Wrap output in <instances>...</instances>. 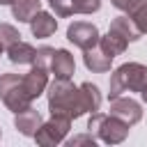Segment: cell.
<instances>
[{"label":"cell","mask_w":147,"mask_h":147,"mask_svg":"<svg viewBox=\"0 0 147 147\" xmlns=\"http://www.w3.org/2000/svg\"><path fill=\"white\" fill-rule=\"evenodd\" d=\"M41 9L39 0H14L11 2V16L21 23H30V18Z\"/></svg>","instance_id":"cell-16"},{"label":"cell","mask_w":147,"mask_h":147,"mask_svg":"<svg viewBox=\"0 0 147 147\" xmlns=\"http://www.w3.org/2000/svg\"><path fill=\"white\" fill-rule=\"evenodd\" d=\"M21 39V34H18V30L14 28V25H9V23H0V46L2 48H9L14 41H18Z\"/></svg>","instance_id":"cell-19"},{"label":"cell","mask_w":147,"mask_h":147,"mask_svg":"<svg viewBox=\"0 0 147 147\" xmlns=\"http://www.w3.org/2000/svg\"><path fill=\"white\" fill-rule=\"evenodd\" d=\"M101 0H74V11L76 14H94L99 11Z\"/></svg>","instance_id":"cell-22"},{"label":"cell","mask_w":147,"mask_h":147,"mask_svg":"<svg viewBox=\"0 0 147 147\" xmlns=\"http://www.w3.org/2000/svg\"><path fill=\"white\" fill-rule=\"evenodd\" d=\"M83 62H85V67L92 71V74H106V71H110V64H113V57H108L101 48H87L85 51V55H83Z\"/></svg>","instance_id":"cell-12"},{"label":"cell","mask_w":147,"mask_h":147,"mask_svg":"<svg viewBox=\"0 0 147 147\" xmlns=\"http://www.w3.org/2000/svg\"><path fill=\"white\" fill-rule=\"evenodd\" d=\"M110 2H113V7H117V9H122V11H129L136 0H110Z\"/></svg>","instance_id":"cell-24"},{"label":"cell","mask_w":147,"mask_h":147,"mask_svg":"<svg viewBox=\"0 0 147 147\" xmlns=\"http://www.w3.org/2000/svg\"><path fill=\"white\" fill-rule=\"evenodd\" d=\"M53 53H55V48H51V46H41V48H37V55H34V62H32V64L44 67V69H51Z\"/></svg>","instance_id":"cell-20"},{"label":"cell","mask_w":147,"mask_h":147,"mask_svg":"<svg viewBox=\"0 0 147 147\" xmlns=\"http://www.w3.org/2000/svg\"><path fill=\"white\" fill-rule=\"evenodd\" d=\"M48 110L51 115H60L67 119H78L87 113L83 92L71 83V78H55L48 85Z\"/></svg>","instance_id":"cell-1"},{"label":"cell","mask_w":147,"mask_h":147,"mask_svg":"<svg viewBox=\"0 0 147 147\" xmlns=\"http://www.w3.org/2000/svg\"><path fill=\"white\" fill-rule=\"evenodd\" d=\"M0 99L11 113L32 106V99L23 87V76L18 74H0Z\"/></svg>","instance_id":"cell-4"},{"label":"cell","mask_w":147,"mask_h":147,"mask_svg":"<svg viewBox=\"0 0 147 147\" xmlns=\"http://www.w3.org/2000/svg\"><path fill=\"white\" fill-rule=\"evenodd\" d=\"M14 0H0V5H11Z\"/></svg>","instance_id":"cell-26"},{"label":"cell","mask_w":147,"mask_h":147,"mask_svg":"<svg viewBox=\"0 0 147 147\" xmlns=\"http://www.w3.org/2000/svg\"><path fill=\"white\" fill-rule=\"evenodd\" d=\"M110 30H113V32H117V34H122L126 41H138V39L142 37V30L136 25V21H133L129 14L117 16V18L110 23Z\"/></svg>","instance_id":"cell-13"},{"label":"cell","mask_w":147,"mask_h":147,"mask_svg":"<svg viewBox=\"0 0 147 147\" xmlns=\"http://www.w3.org/2000/svg\"><path fill=\"white\" fill-rule=\"evenodd\" d=\"M7 55H9V62L14 64H32L34 62V55H37V48L30 46L28 41H14L9 48H7Z\"/></svg>","instance_id":"cell-14"},{"label":"cell","mask_w":147,"mask_h":147,"mask_svg":"<svg viewBox=\"0 0 147 147\" xmlns=\"http://www.w3.org/2000/svg\"><path fill=\"white\" fill-rule=\"evenodd\" d=\"M30 30H32L34 37L46 39V37H51V34L57 30V21H55L48 11H41V9H39V11L30 18Z\"/></svg>","instance_id":"cell-11"},{"label":"cell","mask_w":147,"mask_h":147,"mask_svg":"<svg viewBox=\"0 0 147 147\" xmlns=\"http://www.w3.org/2000/svg\"><path fill=\"white\" fill-rule=\"evenodd\" d=\"M23 87H25V92L30 94L32 101H34L37 96H41V94L46 92V87H48V69L34 64V67L23 76Z\"/></svg>","instance_id":"cell-8"},{"label":"cell","mask_w":147,"mask_h":147,"mask_svg":"<svg viewBox=\"0 0 147 147\" xmlns=\"http://www.w3.org/2000/svg\"><path fill=\"white\" fill-rule=\"evenodd\" d=\"M2 51H5V48H2V46H0V55H2Z\"/></svg>","instance_id":"cell-27"},{"label":"cell","mask_w":147,"mask_h":147,"mask_svg":"<svg viewBox=\"0 0 147 147\" xmlns=\"http://www.w3.org/2000/svg\"><path fill=\"white\" fill-rule=\"evenodd\" d=\"M87 131L99 138L106 145H119L129 136V124L117 119L115 115H103V113H92L87 122Z\"/></svg>","instance_id":"cell-3"},{"label":"cell","mask_w":147,"mask_h":147,"mask_svg":"<svg viewBox=\"0 0 147 147\" xmlns=\"http://www.w3.org/2000/svg\"><path fill=\"white\" fill-rule=\"evenodd\" d=\"M14 124H16V129H18L23 136H30V138H32V136L37 133V129L41 126V115H39V110H34L32 106H28V108H23V110L16 113Z\"/></svg>","instance_id":"cell-9"},{"label":"cell","mask_w":147,"mask_h":147,"mask_svg":"<svg viewBox=\"0 0 147 147\" xmlns=\"http://www.w3.org/2000/svg\"><path fill=\"white\" fill-rule=\"evenodd\" d=\"M51 9L57 14V16H71L74 14V0H48Z\"/></svg>","instance_id":"cell-21"},{"label":"cell","mask_w":147,"mask_h":147,"mask_svg":"<svg viewBox=\"0 0 147 147\" xmlns=\"http://www.w3.org/2000/svg\"><path fill=\"white\" fill-rule=\"evenodd\" d=\"M145 85H147V67L140 62H126L113 71L108 85V99L122 96L124 92H140Z\"/></svg>","instance_id":"cell-2"},{"label":"cell","mask_w":147,"mask_h":147,"mask_svg":"<svg viewBox=\"0 0 147 147\" xmlns=\"http://www.w3.org/2000/svg\"><path fill=\"white\" fill-rule=\"evenodd\" d=\"M110 115H115L117 119L133 126L142 119V108L131 96H115V99H110Z\"/></svg>","instance_id":"cell-7"},{"label":"cell","mask_w":147,"mask_h":147,"mask_svg":"<svg viewBox=\"0 0 147 147\" xmlns=\"http://www.w3.org/2000/svg\"><path fill=\"white\" fill-rule=\"evenodd\" d=\"M140 96H142V101H145V103H147V85H145V87H142V90H140Z\"/></svg>","instance_id":"cell-25"},{"label":"cell","mask_w":147,"mask_h":147,"mask_svg":"<svg viewBox=\"0 0 147 147\" xmlns=\"http://www.w3.org/2000/svg\"><path fill=\"white\" fill-rule=\"evenodd\" d=\"M69 129H71V119L60 117V115H51V119L41 122V126L37 129V133L32 138L39 145H60V142H64Z\"/></svg>","instance_id":"cell-5"},{"label":"cell","mask_w":147,"mask_h":147,"mask_svg":"<svg viewBox=\"0 0 147 147\" xmlns=\"http://www.w3.org/2000/svg\"><path fill=\"white\" fill-rule=\"evenodd\" d=\"M78 87L83 92V101H85L87 113H96L99 106H101V92H99V87L92 85V83H80Z\"/></svg>","instance_id":"cell-17"},{"label":"cell","mask_w":147,"mask_h":147,"mask_svg":"<svg viewBox=\"0 0 147 147\" xmlns=\"http://www.w3.org/2000/svg\"><path fill=\"white\" fill-rule=\"evenodd\" d=\"M129 16L136 21V25L142 30V34L147 32V0H136L133 7L129 9Z\"/></svg>","instance_id":"cell-18"},{"label":"cell","mask_w":147,"mask_h":147,"mask_svg":"<svg viewBox=\"0 0 147 147\" xmlns=\"http://www.w3.org/2000/svg\"><path fill=\"white\" fill-rule=\"evenodd\" d=\"M94 142H96V140H94L92 133H90V136H74L71 140H67L69 147H76V145H90V147H94Z\"/></svg>","instance_id":"cell-23"},{"label":"cell","mask_w":147,"mask_h":147,"mask_svg":"<svg viewBox=\"0 0 147 147\" xmlns=\"http://www.w3.org/2000/svg\"><path fill=\"white\" fill-rule=\"evenodd\" d=\"M108 57H115V55H122L124 51H126V46H129V41L122 37V34H117V32H113V30H108V34L106 37H99V44H96Z\"/></svg>","instance_id":"cell-15"},{"label":"cell","mask_w":147,"mask_h":147,"mask_svg":"<svg viewBox=\"0 0 147 147\" xmlns=\"http://www.w3.org/2000/svg\"><path fill=\"white\" fill-rule=\"evenodd\" d=\"M99 37H101V34H99L96 25L85 23V21H76V23H71V25L67 28V39H69L74 46L83 48V51L94 48V46L99 44Z\"/></svg>","instance_id":"cell-6"},{"label":"cell","mask_w":147,"mask_h":147,"mask_svg":"<svg viewBox=\"0 0 147 147\" xmlns=\"http://www.w3.org/2000/svg\"><path fill=\"white\" fill-rule=\"evenodd\" d=\"M51 71L55 74V78H71L76 71V62L74 55L67 48H57L53 53V62H51Z\"/></svg>","instance_id":"cell-10"}]
</instances>
